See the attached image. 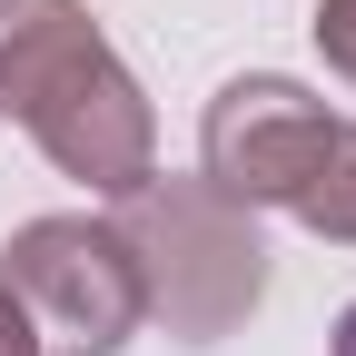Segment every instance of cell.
<instances>
[{"label": "cell", "instance_id": "1", "mask_svg": "<svg viewBox=\"0 0 356 356\" xmlns=\"http://www.w3.org/2000/svg\"><path fill=\"white\" fill-rule=\"evenodd\" d=\"M0 119H20L40 159L99 198L159 178V119L79 0H0Z\"/></svg>", "mask_w": 356, "mask_h": 356}, {"label": "cell", "instance_id": "2", "mask_svg": "<svg viewBox=\"0 0 356 356\" xmlns=\"http://www.w3.org/2000/svg\"><path fill=\"white\" fill-rule=\"evenodd\" d=\"M109 228L129 238L149 317L188 346H218L267 297V248L248 228V208H228L208 178H139Z\"/></svg>", "mask_w": 356, "mask_h": 356}, {"label": "cell", "instance_id": "3", "mask_svg": "<svg viewBox=\"0 0 356 356\" xmlns=\"http://www.w3.org/2000/svg\"><path fill=\"white\" fill-rule=\"evenodd\" d=\"M0 287L20 297L40 356H119L149 327L129 238L109 228V218H30V228H10Z\"/></svg>", "mask_w": 356, "mask_h": 356}, {"label": "cell", "instance_id": "4", "mask_svg": "<svg viewBox=\"0 0 356 356\" xmlns=\"http://www.w3.org/2000/svg\"><path fill=\"white\" fill-rule=\"evenodd\" d=\"M327 139H337V109L317 99V89L257 70V79H228L208 99V119H198V178L228 208H287L307 188V168L327 159Z\"/></svg>", "mask_w": 356, "mask_h": 356}, {"label": "cell", "instance_id": "5", "mask_svg": "<svg viewBox=\"0 0 356 356\" xmlns=\"http://www.w3.org/2000/svg\"><path fill=\"white\" fill-rule=\"evenodd\" d=\"M317 238H337V248H356V119H337V139H327V159L307 168V188L287 198Z\"/></svg>", "mask_w": 356, "mask_h": 356}, {"label": "cell", "instance_id": "6", "mask_svg": "<svg viewBox=\"0 0 356 356\" xmlns=\"http://www.w3.org/2000/svg\"><path fill=\"white\" fill-rule=\"evenodd\" d=\"M317 50H327V70L356 89V0H317Z\"/></svg>", "mask_w": 356, "mask_h": 356}, {"label": "cell", "instance_id": "7", "mask_svg": "<svg viewBox=\"0 0 356 356\" xmlns=\"http://www.w3.org/2000/svg\"><path fill=\"white\" fill-rule=\"evenodd\" d=\"M0 356H40V337H30V317H20L10 287H0Z\"/></svg>", "mask_w": 356, "mask_h": 356}, {"label": "cell", "instance_id": "8", "mask_svg": "<svg viewBox=\"0 0 356 356\" xmlns=\"http://www.w3.org/2000/svg\"><path fill=\"white\" fill-rule=\"evenodd\" d=\"M327 356H356V307L337 317V337H327Z\"/></svg>", "mask_w": 356, "mask_h": 356}]
</instances>
